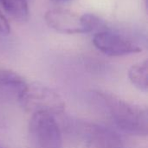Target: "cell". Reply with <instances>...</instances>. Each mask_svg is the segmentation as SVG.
<instances>
[{"label": "cell", "instance_id": "obj_9", "mask_svg": "<svg viewBox=\"0 0 148 148\" xmlns=\"http://www.w3.org/2000/svg\"><path fill=\"white\" fill-rule=\"evenodd\" d=\"M3 9L15 19L25 21L29 16L27 0H1Z\"/></svg>", "mask_w": 148, "mask_h": 148}, {"label": "cell", "instance_id": "obj_10", "mask_svg": "<svg viewBox=\"0 0 148 148\" xmlns=\"http://www.w3.org/2000/svg\"><path fill=\"white\" fill-rule=\"evenodd\" d=\"M82 23L84 29V33H89L93 31L101 32L106 30V23L99 16L94 14L87 13L82 16ZM97 32V33H98Z\"/></svg>", "mask_w": 148, "mask_h": 148}, {"label": "cell", "instance_id": "obj_5", "mask_svg": "<svg viewBox=\"0 0 148 148\" xmlns=\"http://www.w3.org/2000/svg\"><path fill=\"white\" fill-rule=\"evenodd\" d=\"M47 24L58 32L65 34L84 33L82 23V16H78L67 10L53 9L46 12L44 16Z\"/></svg>", "mask_w": 148, "mask_h": 148}, {"label": "cell", "instance_id": "obj_11", "mask_svg": "<svg viewBox=\"0 0 148 148\" xmlns=\"http://www.w3.org/2000/svg\"><path fill=\"white\" fill-rule=\"evenodd\" d=\"M10 31V24L3 15L0 13V34L8 35Z\"/></svg>", "mask_w": 148, "mask_h": 148}, {"label": "cell", "instance_id": "obj_6", "mask_svg": "<svg viewBox=\"0 0 148 148\" xmlns=\"http://www.w3.org/2000/svg\"><path fill=\"white\" fill-rule=\"evenodd\" d=\"M86 137L87 148H128L117 132L105 127L89 126Z\"/></svg>", "mask_w": 148, "mask_h": 148}, {"label": "cell", "instance_id": "obj_3", "mask_svg": "<svg viewBox=\"0 0 148 148\" xmlns=\"http://www.w3.org/2000/svg\"><path fill=\"white\" fill-rule=\"evenodd\" d=\"M29 135L33 148H62V138L55 116L39 113L31 115Z\"/></svg>", "mask_w": 148, "mask_h": 148}, {"label": "cell", "instance_id": "obj_2", "mask_svg": "<svg viewBox=\"0 0 148 148\" xmlns=\"http://www.w3.org/2000/svg\"><path fill=\"white\" fill-rule=\"evenodd\" d=\"M16 98L23 109L31 115L45 113L55 116L62 114L66 108L59 93L40 83H27Z\"/></svg>", "mask_w": 148, "mask_h": 148}, {"label": "cell", "instance_id": "obj_7", "mask_svg": "<svg viewBox=\"0 0 148 148\" xmlns=\"http://www.w3.org/2000/svg\"><path fill=\"white\" fill-rule=\"evenodd\" d=\"M26 84L27 82L20 75L9 69H0V89L12 93L17 97Z\"/></svg>", "mask_w": 148, "mask_h": 148}, {"label": "cell", "instance_id": "obj_13", "mask_svg": "<svg viewBox=\"0 0 148 148\" xmlns=\"http://www.w3.org/2000/svg\"><path fill=\"white\" fill-rule=\"evenodd\" d=\"M0 148H6V147H4L3 145H2V144L0 143Z\"/></svg>", "mask_w": 148, "mask_h": 148}, {"label": "cell", "instance_id": "obj_12", "mask_svg": "<svg viewBox=\"0 0 148 148\" xmlns=\"http://www.w3.org/2000/svg\"><path fill=\"white\" fill-rule=\"evenodd\" d=\"M54 1L58 2V3H63V2H66V1H68V0H54Z\"/></svg>", "mask_w": 148, "mask_h": 148}, {"label": "cell", "instance_id": "obj_8", "mask_svg": "<svg viewBox=\"0 0 148 148\" xmlns=\"http://www.w3.org/2000/svg\"><path fill=\"white\" fill-rule=\"evenodd\" d=\"M131 83L143 92L148 90V62L147 60L133 65L128 71Z\"/></svg>", "mask_w": 148, "mask_h": 148}, {"label": "cell", "instance_id": "obj_4", "mask_svg": "<svg viewBox=\"0 0 148 148\" xmlns=\"http://www.w3.org/2000/svg\"><path fill=\"white\" fill-rule=\"evenodd\" d=\"M93 42L101 52L109 56H122L142 50L138 44L124 36L107 30L96 33Z\"/></svg>", "mask_w": 148, "mask_h": 148}, {"label": "cell", "instance_id": "obj_1", "mask_svg": "<svg viewBox=\"0 0 148 148\" xmlns=\"http://www.w3.org/2000/svg\"><path fill=\"white\" fill-rule=\"evenodd\" d=\"M92 99L121 132L140 137L147 135L148 111L146 107L101 90L93 91Z\"/></svg>", "mask_w": 148, "mask_h": 148}]
</instances>
